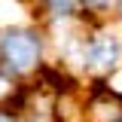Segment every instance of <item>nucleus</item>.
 I'll list each match as a JSON object with an SVG mask.
<instances>
[{
  "label": "nucleus",
  "instance_id": "6",
  "mask_svg": "<svg viewBox=\"0 0 122 122\" xmlns=\"http://www.w3.org/2000/svg\"><path fill=\"white\" fill-rule=\"evenodd\" d=\"M0 122H12V119H9V116H3V113H0Z\"/></svg>",
  "mask_w": 122,
  "mask_h": 122
},
{
  "label": "nucleus",
  "instance_id": "3",
  "mask_svg": "<svg viewBox=\"0 0 122 122\" xmlns=\"http://www.w3.org/2000/svg\"><path fill=\"white\" fill-rule=\"evenodd\" d=\"M49 3V9L55 15H67V12H73V6H76V0H46Z\"/></svg>",
  "mask_w": 122,
  "mask_h": 122
},
{
  "label": "nucleus",
  "instance_id": "1",
  "mask_svg": "<svg viewBox=\"0 0 122 122\" xmlns=\"http://www.w3.org/2000/svg\"><path fill=\"white\" fill-rule=\"evenodd\" d=\"M0 49L12 70H30L40 58V40L30 30H6L0 40Z\"/></svg>",
  "mask_w": 122,
  "mask_h": 122
},
{
  "label": "nucleus",
  "instance_id": "7",
  "mask_svg": "<svg viewBox=\"0 0 122 122\" xmlns=\"http://www.w3.org/2000/svg\"><path fill=\"white\" fill-rule=\"evenodd\" d=\"M92 3H107V0H92Z\"/></svg>",
  "mask_w": 122,
  "mask_h": 122
},
{
  "label": "nucleus",
  "instance_id": "5",
  "mask_svg": "<svg viewBox=\"0 0 122 122\" xmlns=\"http://www.w3.org/2000/svg\"><path fill=\"white\" fill-rule=\"evenodd\" d=\"M3 92H6V79L0 76V95H3Z\"/></svg>",
  "mask_w": 122,
  "mask_h": 122
},
{
  "label": "nucleus",
  "instance_id": "4",
  "mask_svg": "<svg viewBox=\"0 0 122 122\" xmlns=\"http://www.w3.org/2000/svg\"><path fill=\"white\" fill-rule=\"evenodd\" d=\"M113 86H116V89L122 92V73H116V76H113Z\"/></svg>",
  "mask_w": 122,
  "mask_h": 122
},
{
  "label": "nucleus",
  "instance_id": "2",
  "mask_svg": "<svg viewBox=\"0 0 122 122\" xmlns=\"http://www.w3.org/2000/svg\"><path fill=\"white\" fill-rule=\"evenodd\" d=\"M86 61L92 67H98V70L113 67L119 61V43H116V37L113 34H98L89 43V49H86Z\"/></svg>",
  "mask_w": 122,
  "mask_h": 122
}]
</instances>
